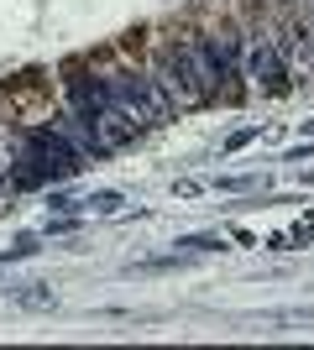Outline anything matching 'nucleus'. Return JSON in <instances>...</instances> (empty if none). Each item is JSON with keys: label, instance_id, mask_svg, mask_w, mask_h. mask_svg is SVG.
I'll return each instance as SVG.
<instances>
[{"label": "nucleus", "instance_id": "9", "mask_svg": "<svg viewBox=\"0 0 314 350\" xmlns=\"http://www.w3.org/2000/svg\"><path fill=\"white\" fill-rule=\"evenodd\" d=\"M126 204L116 189H105V193H90V199H79V209H94V215H116V209Z\"/></svg>", "mask_w": 314, "mask_h": 350}, {"label": "nucleus", "instance_id": "11", "mask_svg": "<svg viewBox=\"0 0 314 350\" xmlns=\"http://www.w3.org/2000/svg\"><path fill=\"white\" fill-rule=\"evenodd\" d=\"M257 136H262V126H246V131H236L231 142H225V152H241V146H252Z\"/></svg>", "mask_w": 314, "mask_h": 350}, {"label": "nucleus", "instance_id": "6", "mask_svg": "<svg viewBox=\"0 0 314 350\" xmlns=\"http://www.w3.org/2000/svg\"><path fill=\"white\" fill-rule=\"evenodd\" d=\"M11 304L31 308V314H47V308H58V293H53V282H27V288H11Z\"/></svg>", "mask_w": 314, "mask_h": 350}, {"label": "nucleus", "instance_id": "3", "mask_svg": "<svg viewBox=\"0 0 314 350\" xmlns=\"http://www.w3.org/2000/svg\"><path fill=\"white\" fill-rule=\"evenodd\" d=\"M105 94L116 100V110L126 120H136L142 131L147 126H163V120H173V100L163 94V84L152 79V73H131V68H116L110 79H105Z\"/></svg>", "mask_w": 314, "mask_h": 350}, {"label": "nucleus", "instance_id": "13", "mask_svg": "<svg viewBox=\"0 0 314 350\" xmlns=\"http://www.w3.org/2000/svg\"><path fill=\"white\" fill-rule=\"evenodd\" d=\"M314 157V142H304V146H293V152H288V162H309Z\"/></svg>", "mask_w": 314, "mask_h": 350}, {"label": "nucleus", "instance_id": "14", "mask_svg": "<svg viewBox=\"0 0 314 350\" xmlns=\"http://www.w3.org/2000/svg\"><path fill=\"white\" fill-rule=\"evenodd\" d=\"M304 131H314V120H304Z\"/></svg>", "mask_w": 314, "mask_h": 350}, {"label": "nucleus", "instance_id": "5", "mask_svg": "<svg viewBox=\"0 0 314 350\" xmlns=\"http://www.w3.org/2000/svg\"><path fill=\"white\" fill-rule=\"evenodd\" d=\"M246 79L262 84L267 94H288V68L278 63V47L272 42H252L246 47Z\"/></svg>", "mask_w": 314, "mask_h": 350}, {"label": "nucleus", "instance_id": "1", "mask_svg": "<svg viewBox=\"0 0 314 350\" xmlns=\"http://www.w3.org/2000/svg\"><path fill=\"white\" fill-rule=\"evenodd\" d=\"M152 79L163 84V94L183 110H194V105H209L215 100V63L205 53V37H189V42H173L157 58Z\"/></svg>", "mask_w": 314, "mask_h": 350}, {"label": "nucleus", "instance_id": "4", "mask_svg": "<svg viewBox=\"0 0 314 350\" xmlns=\"http://www.w3.org/2000/svg\"><path fill=\"white\" fill-rule=\"evenodd\" d=\"M27 152H37L58 178H74L79 167H84V157L68 146V136H63L58 126H27Z\"/></svg>", "mask_w": 314, "mask_h": 350}, {"label": "nucleus", "instance_id": "8", "mask_svg": "<svg viewBox=\"0 0 314 350\" xmlns=\"http://www.w3.org/2000/svg\"><path fill=\"white\" fill-rule=\"evenodd\" d=\"M262 324H304V329H314V308H272V314H262Z\"/></svg>", "mask_w": 314, "mask_h": 350}, {"label": "nucleus", "instance_id": "7", "mask_svg": "<svg viewBox=\"0 0 314 350\" xmlns=\"http://www.w3.org/2000/svg\"><path fill=\"white\" fill-rule=\"evenodd\" d=\"M173 267H183V251H168V256H142V262H131L126 272H173Z\"/></svg>", "mask_w": 314, "mask_h": 350}, {"label": "nucleus", "instance_id": "2", "mask_svg": "<svg viewBox=\"0 0 314 350\" xmlns=\"http://www.w3.org/2000/svg\"><path fill=\"white\" fill-rule=\"evenodd\" d=\"M68 94H74V116H79V120H90L110 152H120V146H131L136 136H142V126H136V120H126V116L116 110V100L105 94V79H90V73H68Z\"/></svg>", "mask_w": 314, "mask_h": 350}, {"label": "nucleus", "instance_id": "10", "mask_svg": "<svg viewBox=\"0 0 314 350\" xmlns=\"http://www.w3.org/2000/svg\"><path fill=\"white\" fill-rule=\"evenodd\" d=\"M173 246L199 251V256H205V251H225V246H220V235H183V241H173Z\"/></svg>", "mask_w": 314, "mask_h": 350}, {"label": "nucleus", "instance_id": "12", "mask_svg": "<svg viewBox=\"0 0 314 350\" xmlns=\"http://www.w3.org/2000/svg\"><path fill=\"white\" fill-rule=\"evenodd\" d=\"M215 189H231V193H241V189H257V178L246 173V178H215Z\"/></svg>", "mask_w": 314, "mask_h": 350}]
</instances>
